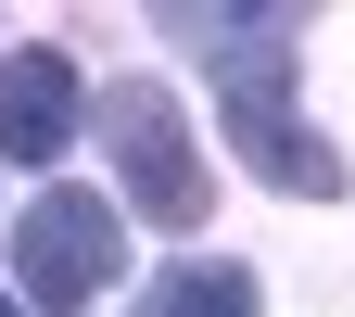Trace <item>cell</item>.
<instances>
[{
  "instance_id": "cell-5",
  "label": "cell",
  "mask_w": 355,
  "mask_h": 317,
  "mask_svg": "<svg viewBox=\"0 0 355 317\" xmlns=\"http://www.w3.org/2000/svg\"><path fill=\"white\" fill-rule=\"evenodd\" d=\"M127 317H254V280H241V266H165V280L140 292V305H127Z\"/></svg>"
},
{
  "instance_id": "cell-1",
  "label": "cell",
  "mask_w": 355,
  "mask_h": 317,
  "mask_svg": "<svg viewBox=\"0 0 355 317\" xmlns=\"http://www.w3.org/2000/svg\"><path fill=\"white\" fill-rule=\"evenodd\" d=\"M216 89H229V140H241V165L266 178V191H292V203H343V153L292 114V38H266V51L216 64Z\"/></svg>"
},
{
  "instance_id": "cell-4",
  "label": "cell",
  "mask_w": 355,
  "mask_h": 317,
  "mask_svg": "<svg viewBox=\"0 0 355 317\" xmlns=\"http://www.w3.org/2000/svg\"><path fill=\"white\" fill-rule=\"evenodd\" d=\"M76 64L64 51H0V165H51L76 140Z\"/></svg>"
},
{
  "instance_id": "cell-6",
  "label": "cell",
  "mask_w": 355,
  "mask_h": 317,
  "mask_svg": "<svg viewBox=\"0 0 355 317\" xmlns=\"http://www.w3.org/2000/svg\"><path fill=\"white\" fill-rule=\"evenodd\" d=\"M0 317H26V305H13V292H0Z\"/></svg>"
},
{
  "instance_id": "cell-2",
  "label": "cell",
  "mask_w": 355,
  "mask_h": 317,
  "mask_svg": "<svg viewBox=\"0 0 355 317\" xmlns=\"http://www.w3.org/2000/svg\"><path fill=\"white\" fill-rule=\"evenodd\" d=\"M114 266H127V229H114L102 191H64V178H51V191L13 216V292H26V305L76 317V305L114 292Z\"/></svg>"
},
{
  "instance_id": "cell-3",
  "label": "cell",
  "mask_w": 355,
  "mask_h": 317,
  "mask_svg": "<svg viewBox=\"0 0 355 317\" xmlns=\"http://www.w3.org/2000/svg\"><path fill=\"white\" fill-rule=\"evenodd\" d=\"M102 140H114V178H127V203L153 216V229H203V203H216V178L191 153V127H178V102L153 76H127L102 89Z\"/></svg>"
}]
</instances>
